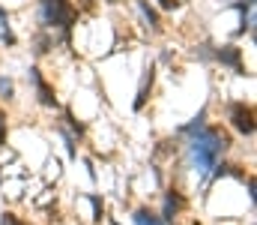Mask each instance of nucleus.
<instances>
[{
	"instance_id": "f257e3e1",
	"label": "nucleus",
	"mask_w": 257,
	"mask_h": 225,
	"mask_svg": "<svg viewBox=\"0 0 257 225\" xmlns=\"http://www.w3.org/2000/svg\"><path fill=\"white\" fill-rule=\"evenodd\" d=\"M227 147H230V138L218 126H200L197 132L189 135V144H186L189 165H192L197 174H209L218 165V159L224 156Z\"/></svg>"
},
{
	"instance_id": "f03ea898",
	"label": "nucleus",
	"mask_w": 257,
	"mask_h": 225,
	"mask_svg": "<svg viewBox=\"0 0 257 225\" xmlns=\"http://www.w3.org/2000/svg\"><path fill=\"white\" fill-rule=\"evenodd\" d=\"M39 21L42 27H69L75 21V12L66 0H39Z\"/></svg>"
},
{
	"instance_id": "7ed1b4c3",
	"label": "nucleus",
	"mask_w": 257,
	"mask_h": 225,
	"mask_svg": "<svg viewBox=\"0 0 257 225\" xmlns=\"http://www.w3.org/2000/svg\"><path fill=\"white\" fill-rule=\"evenodd\" d=\"M227 114H230V123L236 126V132H242V135H254V108H251V105H245V102H233Z\"/></svg>"
},
{
	"instance_id": "20e7f679",
	"label": "nucleus",
	"mask_w": 257,
	"mask_h": 225,
	"mask_svg": "<svg viewBox=\"0 0 257 225\" xmlns=\"http://www.w3.org/2000/svg\"><path fill=\"white\" fill-rule=\"evenodd\" d=\"M27 81L36 87V96H39V102H42L45 108H54V105H57V96H54V90L48 87V81L42 78L39 66H30V69H27Z\"/></svg>"
},
{
	"instance_id": "39448f33",
	"label": "nucleus",
	"mask_w": 257,
	"mask_h": 225,
	"mask_svg": "<svg viewBox=\"0 0 257 225\" xmlns=\"http://www.w3.org/2000/svg\"><path fill=\"white\" fill-rule=\"evenodd\" d=\"M212 57H215L221 66H230L233 72H242V48H236V45H221V48L212 51Z\"/></svg>"
},
{
	"instance_id": "423d86ee",
	"label": "nucleus",
	"mask_w": 257,
	"mask_h": 225,
	"mask_svg": "<svg viewBox=\"0 0 257 225\" xmlns=\"http://www.w3.org/2000/svg\"><path fill=\"white\" fill-rule=\"evenodd\" d=\"M183 210V195L177 192V189H168V195H165V213H162V222L165 225H174L177 219V213Z\"/></svg>"
},
{
	"instance_id": "0eeeda50",
	"label": "nucleus",
	"mask_w": 257,
	"mask_h": 225,
	"mask_svg": "<svg viewBox=\"0 0 257 225\" xmlns=\"http://www.w3.org/2000/svg\"><path fill=\"white\" fill-rule=\"evenodd\" d=\"M153 78H156V69L150 66V69L144 72V81H141V87H138V99H135V111H141V108L147 105V99H150V90H153Z\"/></svg>"
},
{
	"instance_id": "6e6552de",
	"label": "nucleus",
	"mask_w": 257,
	"mask_h": 225,
	"mask_svg": "<svg viewBox=\"0 0 257 225\" xmlns=\"http://www.w3.org/2000/svg\"><path fill=\"white\" fill-rule=\"evenodd\" d=\"M132 225H165V222H162L159 213H153V210H147V207H138V210L132 213Z\"/></svg>"
},
{
	"instance_id": "1a4fd4ad",
	"label": "nucleus",
	"mask_w": 257,
	"mask_h": 225,
	"mask_svg": "<svg viewBox=\"0 0 257 225\" xmlns=\"http://www.w3.org/2000/svg\"><path fill=\"white\" fill-rule=\"evenodd\" d=\"M0 42H15V36H12V27H9V12L0 6Z\"/></svg>"
},
{
	"instance_id": "9d476101",
	"label": "nucleus",
	"mask_w": 257,
	"mask_h": 225,
	"mask_svg": "<svg viewBox=\"0 0 257 225\" xmlns=\"http://www.w3.org/2000/svg\"><path fill=\"white\" fill-rule=\"evenodd\" d=\"M138 6H141L144 18L150 21V27H153V30H159V27H162V21H159V12H156V9H153V6H150L147 0H138Z\"/></svg>"
},
{
	"instance_id": "9b49d317",
	"label": "nucleus",
	"mask_w": 257,
	"mask_h": 225,
	"mask_svg": "<svg viewBox=\"0 0 257 225\" xmlns=\"http://www.w3.org/2000/svg\"><path fill=\"white\" fill-rule=\"evenodd\" d=\"M12 96H15V81L0 75V99H12Z\"/></svg>"
},
{
	"instance_id": "f8f14e48",
	"label": "nucleus",
	"mask_w": 257,
	"mask_h": 225,
	"mask_svg": "<svg viewBox=\"0 0 257 225\" xmlns=\"http://www.w3.org/2000/svg\"><path fill=\"white\" fill-rule=\"evenodd\" d=\"M6 144V111L0 108V147Z\"/></svg>"
},
{
	"instance_id": "ddd939ff",
	"label": "nucleus",
	"mask_w": 257,
	"mask_h": 225,
	"mask_svg": "<svg viewBox=\"0 0 257 225\" xmlns=\"http://www.w3.org/2000/svg\"><path fill=\"white\" fill-rule=\"evenodd\" d=\"M0 225H24V222H21L15 213H3V216H0Z\"/></svg>"
},
{
	"instance_id": "4468645a",
	"label": "nucleus",
	"mask_w": 257,
	"mask_h": 225,
	"mask_svg": "<svg viewBox=\"0 0 257 225\" xmlns=\"http://www.w3.org/2000/svg\"><path fill=\"white\" fill-rule=\"evenodd\" d=\"M162 6H165V9H174V6H177V0H162Z\"/></svg>"
},
{
	"instance_id": "2eb2a0df",
	"label": "nucleus",
	"mask_w": 257,
	"mask_h": 225,
	"mask_svg": "<svg viewBox=\"0 0 257 225\" xmlns=\"http://www.w3.org/2000/svg\"><path fill=\"white\" fill-rule=\"evenodd\" d=\"M251 3H254V0H251Z\"/></svg>"
}]
</instances>
